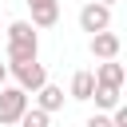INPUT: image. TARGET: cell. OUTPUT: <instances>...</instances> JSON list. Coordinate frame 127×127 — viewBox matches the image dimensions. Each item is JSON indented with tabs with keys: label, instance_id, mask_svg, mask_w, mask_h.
<instances>
[{
	"label": "cell",
	"instance_id": "8fae6325",
	"mask_svg": "<svg viewBox=\"0 0 127 127\" xmlns=\"http://www.w3.org/2000/svg\"><path fill=\"white\" fill-rule=\"evenodd\" d=\"M48 123H52V115H44L40 107H28V111L20 115V123H16V127H48Z\"/></svg>",
	"mask_w": 127,
	"mask_h": 127
},
{
	"label": "cell",
	"instance_id": "52a82bcc",
	"mask_svg": "<svg viewBox=\"0 0 127 127\" xmlns=\"http://www.w3.org/2000/svg\"><path fill=\"white\" fill-rule=\"evenodd\" d=\"M95 83L99 87H119L123 91V83H127V67L119 64V60H103V64H95Z\"/></svg>",
	"mask_w": 127,
	"mask_h": 127
},
{
	"label": "cell",
	"instance_id": "30bf717a",
	"mask_svg": "<svg viewBox=\"0 0 127 127\" xmlns=\"http://www.w3.org/2000/svg\"><path fill=\"white\" fill-rule=\"evenodd\" d=\"M91 99H95V107H99V111L107 115V111H115V107L123 103V91H119V87H99V83H95Z\"/></svg>",
	"mask_w": 127,
	"mask_h": 127
},
{
	"label": "cell",
	"instance_id": "7a4b0ae2",
	"mask_svg": "<svg viewBox=\"0 0 127 127\" xmlns=\"http://www.w3.org/2000/svg\"><path fill=\"white\" fill-rule=\"evenodd\" d=\"M8 79H12L20 91L36 95V91L48 83V67H44L40 60H28V64H12V67H8Z\"/></svg>",
	"mask_w": 127,
	"mask_h": 127
},
{
	"label": "cell",
	"instance_id": "8992f818",
	"mask_svg": "<svg viewBox=\"0 0 127 127\" xmlns=\"http://www.w3.org/2000/svg\"><path fill=\"white\" fill-rule=\"evenodd\" d=\"M87 48H91V56L103 64V60H119V48H123V40H119L115 32H95V36L87 40Z\"/></svg>",
	"mask_w": 127,
	"mask_h": 127
},
{
	"label": "cell",
	"instance_id": "9c48e42d",
	"mask_svg": "<svg viewBox=\"0 0 127 127\" xmlns=\"http://www.w3.org/2000/svg\"><path fill=\"white\" fill-rule=\"evenodd\" d=\"M91 91H95V75H91V71H75L71 83H67V95L83 103V99H91Z\"/></svg>",
	"mask_w": 127,
	"mask_h": 127
},
{
	"label": "cell",
	"instance_id": "6da1fadb",
	"mask_svg": "<svg viewBox=\"0 0 127 127\" xmlns=\"http://www.w3.org/2000/svg\"><path fill=\"white\" fill-rule=\"evenodd\" d=\"M28 60H40V36L28 20H12L8 24V48H4V64H28Z\"/></svg>",
	"mask_w": 127,
	"mask_h": 127
},
{
	"label": "cell",
	"instance_id": "9a60e30c",
	"mask_svg": "<svg viewBox=\"0 0 127 127\" xmlns=\"http://www.w3.org/2000/svg\"><path fill=\"white\" fill-rule=\"evenodd\" d=\"M95 4H103V8H111V4H119V0H95Z\"/></svg>",
	"mask_w": 127,
	"mask_h": 127
},
{
	"label": "cell",
	"instance_id": "5bb4252c",
	"mask_svg": "<svg viewBox=\"0 0 127 127\" xmlns=\"http://www.w3.org/2000/svg\"><path fill=\"white\" fill-rule=\"evenodd\" d=\"M8 83V64H0V87Z\"/></svg>",
	"mask_w": 127,
	"mask_h": 127
},
{
	"label": "cell",
	"instance_id": "4fadbf2b",
	"mask_svg": "<svg viewBox=\"0 0 127 127\" xmlns=\"http://www.w3.org/2000/svg\"><path fill=\"white\" fill-rule=\"evenodd\" d=\"M83 127H111V115H103V111H95V115H91V119H87Z\"/></svg>",
	"mask_w": 127,
	"mask_h": 127
},
{
	"label": "cell",
	"instance_id": "ba28073f",
	"mask_svg": "<svg viewBox=\"0 0 127 127\" xmlns=\"http://www.w3.org/2000/svg\"><path fill=\"white\" fill-rule=\"evenodd\" d=\"M64 99H67V95H64V87H56V83L48 79V83L36 91V103H32V107H40L44 115H56V111H64Z\"/></svg>",
	"mask_w": 127,
	"mask_h": 127
},
{
	"label": "cell",
	"instance_id": "7c38bea8",
	"mask_svg": "<svg viewBox=\"0 0 127 127\" xmlns=\"http://www.w3.org/2000/svg\"><path fill=\"white\" fill-rule=\"evenodd\" d=\"M107 115H111V127H127V107H123V103H119L115 111H107Z\"/></svg>",
	"mask_w": 127,
	"mask_h": 127
},
{
	"label": "cell",
	"instance_id": "277c9868",
	"mask_svg": "<svg viewBox=\"0 0 127 127\" xmlns=\"http://www.w3.org/2000/svg\"><path fill=\"white\" fill-rule=\"evenodd\" d=\"M79 28H83L87 36H95V32H111V8L87 0V4L79 8Z\"/></svg>",
	"mask_w": 127,
	"mask_h": 127
},
{
	"label": "cell",
	"instance_id": "3957f363",
	"mask_svg": "<svg viewBox=\"0 0 127 127\" xmlns=\"http://www.w3.org/2000/svg\"><path fill=\"white\" fill-rule=\"evenodd\" d=\"M28 107H32L28 103V91H20L16 83H4L0 87V127H16Z\"/></svg>",
	"mask_w": 127,
	"mask_h": 127
},
{
	"label": "cell",
	"instance_id": "5b68a950",
	"mask_svg": "<svg viewBox=\"0 0 127 127\" xmlns=\"http://www.w3.org/2000/svg\"><path fill=\"white\" fill-rule=\"evenodd\" d=\"M28 12H32V28H56L60 24V0H28Z\"/></svg>",
	"mask_w": 127,
	"mask_h": 127
}]
</instances>
